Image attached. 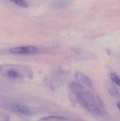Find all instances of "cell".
Wrapping results in <instances>:
<instances>
[{
  "mask_svg": "<svg viewBox=\"0 0 120 121\" xmlns=\"http://www.w3.org/2000/svg\"><path fill=\"white\" fill-rule=\"evenodd\" d=\"M70 89L75 96L78 102L84 108L92 114L101 115L96 99L81 84L72 82L70 84Z\"/></svg>",
  "mask_w": 120,
  "mask_h": 121,
  "instance_id": "1",
  "label": "cell"
},
{
  "mask_svg": "<svg viewBox=\"0 0 120 121\" xmlns=\"http://www.w3.org/2000/svg\"><path fill=\"white\" fill-rule=\"evenodd\" d=\"M0 74L9 79H22L30 77L31 73L24 66L4 64L0 65Z\"/></svg>",
  "mask_w": 120,
  "mask_h": 121,
  "instance_id": "2",
  "label": "cell"
},
{
  "mask_svg": "<svg viewBox=\"0 0 120 121\" xmlns=\"http://www.w3.org/2000/svg\"><path fill=\"white\" fill-rule=\"evenodd\" d=\"M71 4V0H54L51 4V8L55 10H60L68 8Z\"/></svg>",
  "mask_w": 120,
  "mask_h": 121,
  "instance_id": "5",
  "label": "cell"
},
{
  "mask_svg": "<svg viewBox=\"0 0 120 121\" xmlns=\"http://www.w3.org/2000/svg\"><path fill=\"white\" fill-rule=\"evenodd\" d=\"M38 49L35 46H18L11 48L9 52L14 54H33L36 53Z\"/></svg>",
  "mask_w": 120,
  "mask_h": 121,
  "instance_id": "3",
  "label": "cell"
},
{
  "mask_svg": "<svg viewBox=\"0 0 120 121\" xmlns=\"http://www.w3.org/2000/svg\"><path fill=\"white\" fill-rule=\"evenodd\" d=\"M9 1L22 8H28L29 7V4L25 0H9Z\"/></svg>",
  "mask_w": 120,
  "mask_h": 121,
  "instance_id": "7",
  "label": "cell"
},
{
  "mask_svg": "<svg viewBox=\"0 0 120 121\" xmlns=\"http://www.w3.org/2000/svg\"><path fill=\"white\" fill-rule=\"evenodd\" d=\"M108 90L109 93L113 96H118L120 95L116 87L111 84H110L108 87Z\"/></svg>",
  "mask_w": 120,
  "mask_h": 121,
  "instance_id": "8",
  "label": "cell"
},
{
  "mask_svg": "<svg viewBox=\"0 0 120 121\" xmlns=\"http://www.w3.org/2000/svg\"><path fill=\"white\" fill-rule=\"evenodd\" d=\"M8 116L5 115L3 114V113L0 112V120L1 121H7L9 120V118H8Z\"/></svg>",
  "mask_w": 120,
  "mask_h": 121,
  "instance_id": "11",
  "label": "cell"
},
{
  "mask_svg": "<svg viewBox=\"0 0 120 121\" xmlns=\"http://www.w3.org/2000/svg\"><path fill=\"white\" fill-rule=\"evenodd\" d=\"M12 111L18 112L21 114L26 116H31L33 115L32 112L27 106L20 104H14Z\"/></svg>",
  "mask_w": 120,
  "mask_h": 121,
  "instance_id": "6",
  "label": "cell"
},
{
  "mask_svg": "<svg viewBox=\"0 0 120 121\" xmlns=\"http://www.w3.org/2000/svg\"><path fill=\"white\" fill-rule=\"evenodd\" d=\"M40 120H68V119L66 118L61 117H55V116H49V117H44L41 118Z\"/></svg>",
  "mask_w": 120,
  "mask_h": 121,
  "instance_id": "9",
  "label": "cell"
},
{
  "mask_svg": "<svg viewBox=\"0 0 120 121\" xmlns=\"http://www.w3.org/2000/svg\"><path fill=\"white\" fill-rule=\"evenodd\" d=\"M116 106H117L119 110L120 111V102H118L116 103Z\"/></svg>",
  "mask_w": 120,
  "mask_h": 121,
  "instance_id": "12",
  "label": "cell"
},
{
  "mask_svg": "<svg viewBox=\"0 0 120 121\" xmlns=\"http://www.w3.org/2000/svg\"><path fill=\"white\" fill-rule=\"evenodd\" d=\"M75 78L76 80L78 81L79 83H80V84L81 83L85 85L91 89H93V85L91 80L87 76H86L84 73L80 72H76L75 74Z\"/></svg>",
  "mask_w": 120,
  "mask_h": 121,
  "instance_id": "4",
  "label": "cell"
},
{
  "mask_svg": "<svg viewBox=\"0 0 120 121\" xmlns=\"http://www.w3.org/2000/svg\"><path fill=\"white\" fill-rule=\"evenodd\" d=\"M110 79L114 83L116 84L117 85L120 86V78L116 74H114V73H111L110 75Z\"/></svg>",
  "mask_w": 120,
  "mask_h": 121,
  "instance_id": "10",
  "label": "cell"
}]
</instances>
